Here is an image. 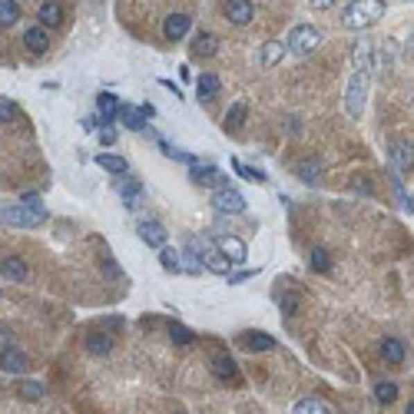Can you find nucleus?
Masks as SVG:
<instances>
[{
	"label": "nucleus",
	"mask_w": 414,
	"mask_h": 414,
	"mask_svg": "<svg viewBox=\"0 0 414 414\" xmlns=\"http://www.w3.org/2000/svg\"><path fill=\"white\" fill-rule=\"evenodd\" d=\"M46 219V206L40 202V196L27 193L17 206H3L0 209V222L3 225H14V229H33Z\"/></svg>",
	"instance_id": "obj_1"
},
{
	"label": "nucleus",
	"mask_w": 414,
	"mask_h": 414,
	"mask_svg": "<svg viewBox=\"0 0 414 414\" xmlns=\"http://www.w3.org/2000/svg\"><path fill=\"white\" fill-rule=\"evenodd\" d=\"M381 17H385V0H352V3L345 7L341 24L348 30H368V27H374Z\"/></svg>",
	"instance_id": "obj_2"
},
{
	"label": "nucleus",
	"mask_w": 414,
	"mask_h": 414,
	"mask_svg": "<svg viewBox=\"0 0 414 414\" xmlns=\"http://www.w3.org/2000/svg\"><path fill=\"white\" fill-rule=\"evenodd\" d=\"M318 44H322V30L311 27V24H298V27H292L288 40H285V46H288L292 53H298V57H309L311 50H318Z\"/></svg>",
	"instance_id": "obj_3"
},
{
	"label": "nucleus",
	"mask_w": 414,
	"mask_h": 414,
	"mask_svg": "<svg viewBox=\"0 0 414 414\" xmlns=\"http://www.w3.org/2000/svg\"><path fill=\"white\" fill-rule=\"evenodd\" d=\"M365 96H368V74H352L348 80V89H345V110H348V117L358 119L361 117V110H365Z\"/></svg>",
	"instance_id": "obj_4"
},
{
	"label": "nucleus",
	"mask_w": 414,
	"mask_h": 414,
	"mask_svg": "<svg viewBox=\"0 0 414 414\" xmlns=\"http://www.w3.org/2000/svg\"><path fill=\"white\" fill-rule=\"evenodd\" d=\"M212 209L225 212V216H239V212H245V196L232 189V186H225L219 193H212Z\"/></svg>",
	"instance_id": "obj_5"
},
{
	"label": "nucleus",
	"mask_w": 414,
	"mask_h": 414,
	"mask_svg": "<svg viewBox=\"0 0 414 414\" xmlns=\"http://www.w3.org/2000/svg\"><path fill=\"white\" fill-rule=\"evenodd\" d=\"M189 176H193V182L206 186V189H212V193H219V189L229 186V176H225L222 169H216V166H193Z\"/></svg>",
	"instance_id": "obj_6"
},
{
	"label": "nucleus",
	"mask_w": 414,
	"mask_h": 414,
	"mask_svg": "<svg viewBox=\"0 0 414 414\" xmlns=\"http://www.w3.org/2000/svg\"><path fill=\"white\" fill-rule=\"evenodd\" d=\"M378 355H381V361H385V365H391V368H401V365H404V358H408V348H404V341H401V338L388 335V338L378 341Z\"/></svg>",
	"instance_id": "obj_7"
},
{
	"label": "nucleus",
	"mask_w": 414,
	"mask_h": 414,
	"mask_svg": "<svg viewBox=\"0 0 414 414\" xmlns=\"http://www.w3.org/2000/svg\"><path fill=\"white\" fill-rule=\"evenodd\" d=\"M216 249H219L232 266H242V262L249 259V249H245V242H242L239 236H219L216 239Z\"/></svg>",
	"instance_id": "obj_8"
},
{
	"label": "nucleus",
	"mask_w": 414,
	"mask_h": 414,
	"mask_svg": "<svg viewBox=\"0 0 414 414\" xmlns=\"http://www.w3.org/2000/svg\"><path fill=\"white\" fill-rule=\"evenodd\" d=\"M222 10H225V20H229V24H236V27H245L252 17H255L252 0H225V3H222Z\"/></svg>",
	"instance_id": "obj_9"
},
{
	"label": "nucleus",
	"mask_w": 414,
	"mask_h": 414,
	"mask_svg": "<svg viewBox=\"0 0 414 414\" xmlns=\"http://www.w3.org/2000/svg\"><path fill=\"white\" fill-rule=\"evenodd\" d=\"M136 232H139V239H143L146 245H153V249H163L166 239H169V232L163 229V222H156V219H143L136 225Z\"/></svg>",
	"instance_id": "obj_10"
},
{
	"label": "nucleus",
	"mask_w": 414,
	"mask_h": 414,
	"mask_svg": "<svg viewBox=\"0 0 414 414\" xmlns=\"http://www.w3.org/2000/svg\"><path fill=\"white\" fill-rule=\"evenodd\" d=\"M96 110H100V126H103V123H113V119L119 117V110H123V100H119L117 93H96Z\"/></svg>",
	"instance_id": "obj_11"
},
{
	"label": "nucleus",
	"mask_w": 414,
	"mask_h": 414,
	"mask_svg": "<svg viewBox=\"0 0 414 414\" xmlns=\"http://www.w3.org/2000/svg\"><path fill=\"white\" fill-rule=\"evenodd\" d=\"M143 196H146V189H143V182L139 179H123L119 182V199H123V206L126 209H139L143 206Z\"/></svg>",
	"instance_id": "obj_12"
},
{
	"label": "nucleus",
	"mask_w": 414,
	"mask_h": 414,
	"mask_svg": "<svg viewBox=\"0 0 414 414\" xmlns=\"http://www.w3.org/2000/svg\"><path fill=\"white\" fill-rule=\"evenodd\" d=\"M388 156H391L395 169H411L414 166V143H408V139H395L391 149H388Z\"/></svg>",
	"instance_id": "obj_13"
},
{
	"label": "nucleus",
	"mask_w": 414,
	"mask_h": 414,
	"mask_svg": "<svg viewBox=\"0 0 414 414\" xmlns=\"http://www.w3.org/2000/svg\"><path fill=\"white\" fill-rule=\"evenodd\" d=\"M189 24H193V17H186V14H169L166 17V24H163V37L166 40H182L186 33H189Z\"/></svg>",
	"instance_id": "obj_14"
},
{
	"label": "nucleus",
	"mask_w": 414,
	"mask_h": 414,
	"mask_svg": "<svg viewBox=\"0 0 414 414\" xmlns=\"http://www.w3.org/2000/svg\"><path fill=\"white\" fill-rule=\"evenodd\" d=\"M202 262H206V268H209V272H216V275H225V279L232 275V262H229V259H225V255L216 249V242H212V245L202 252Z\"/></svg>",
	"instance_id": "obj_15"
},
{
	"label": "nucleus",
	"mask_w": 414,
	"mask_h": 414,
	"mask_svg": "<svg viewBox=\"0 0 414 414\" xmlns=\"http://www.w3.org/2000/svg\"><path fill=\"white\" fill-rule=\"evenodd\" d=\"M0 368L10 371V374H24L30 368V358L24 352H17V348H3L0 352Z\"/></svg>",
	"instance_id": "obj_16"
},
{
	"label": "nucleus",
	"mask_w": 414,
	"mask_h": 414,
	"mask_svg": "<svg viewBox=\"0 0 414 414\" xmlns=\"http://www.w3.org/2000/svg\"><path fill=\"white\" fill-rule=\"evenodd\" d=\"M119 119H123V126H126V130H133V133L146 130V123H149V117L143 113V106H133V103H123Z\"/></svg>",
	"instance_id": "obj_17"
},
{
	"label": "nucleus",
	"mask_w": 414,
	"mask_h": 414,
	"mask_svg": "<svg viewBox=\"0 0 414 414\" xmlns=\"http://www.w3.org/2000/svg\"><path fill=\"white\" fill-rule=\"evenodd\" d=\"M24 44H27V50L33 57H44L46 50H50V37H46V30L37 24V27H30L27 33H24Z\"/></svg>",
	"instance_id": "obj_18"
},
{
	"label": "nucleus",
	"mask_w": 414,
	"mask_h": 414,
	"mask_svg": "<svg viewBox=\"0 0 414 414\" xmlns=\"http://www.w3.org/2000/svg\"><path fill=\"white\" fill-rule=\"evenodd\" d=\"M209 368H212V374H216L219 381H239V365L229 355H216L209 361Z\"/></svg>",
	"instance_id": "obj_19"
},
{
	"label": "nucleus",
	"mask_w": 414,
	"mask_h": 414,
	"mask_svg": "<svg viewBox=\"0 0 414 414\" xmlns=\"http://www.w3.org/2000/svg\"><path fill=\"white\" fill-rule=\"evenodd\" d=\"M182 268H186V272H193V275H199V272L206 268L202 252H199V239H189V242H186V249H182Z\"/></svg>",
	"instance_id": "obj_20"
},
{
	"label": "nucleus",
	"mask_w": 414,
	"mask_h": 414,
	"mask_svg": "<svg viewBox=\"0 0 414 414\" xmlns=\"http://www.w3.org/2000/svg\"><path fill=\"white\" fill-rule=\"evenodd\" d=\"M242 348L245 352H275V338L266 331H245L242 335Z\"/></svg>",
	"instance_id": "obj_21"
},
{
	"label": "nucleus",
	"mask_w": 414,
	"mask_h": 414,
	"mask_svg": "<svg viewBox=\"0 0 414 414\" xmlns=\"http://www.w3.org/2000/svg\"><path fill=\"white\" fill-rule=\"evenodd\" d=\"M37 17H40V27H60V24H63V3L46 0V3H40Z\"/></svg>",
	"instance_id": "obj_22"
},
{
	"label": "nucleus",
	"mask_w": 414,
	"mask_h": 414,
	"mask_svg": "<svg viewBox=\"0 0 414 414\" xmlns=\"http://www.w3.org/2000/svg\"><path fill=\"white\" fill-rule=\"evenodd\" d=\"M352 60H355V67L361 70V74H371V70H374V46H371L368 40L355 44V50H352Z\"/></svg>",
	"instance_id": "obj_23"
},
{
	"label": "nucleus",
	"mask_w": 414,
	"mask_h": 414,
	"mask_svg": "<svg viewBox=\"0 0 414 414\" xmlns=\"http://www.w3.org/2000/svg\"><path fill=\"white\" fill-rule=\"evenodd\" d=\"M0 272L7 275V279H14V282H24L30 275V268H27V262L20 259V255H7L3 262H0Z\"/></svg>",
	"instance_id": "obj_24"
},
{
	"label": "nucleus",
	"mask_w": 414,
	"mask_h": 414,
	"mask_svg": "<svg viewBox=\"0 0 414 414\" xmlns=\"http://www.w3.org/2000/svg\"><path fill=\"white\" fill-rule=\"evenodd\" d=\"M216 46H219V40H216V33H209V30H199V33L193 37V53L196 57H212Z\"/></svg>",
	"instance_id": "obj_25"
},
{
	"label": "nucleus",
	"mask_w": 414,
	"mask_h": 414,
	"mask_svg": "<svg viewBox=\"0 0 414 414\" xmlns=\"http://www.w3.org/2000/svg\"><path fill=\"white\" fill-rule=\"evenodd\" d=\"M295 176L305 182V186H315L318 179H322V166H318V159H302V163L295 166Z\"/></svg>",
	"instance_id": "obj_26"
},
{
	"label": "nucleus",
	"mask_w": 414,
	"mask_h": 414,
	"mask_svg": "<svg viewBox=\"0 0 414 414\" xmlns=\"http://www.w3.org/2000/svg\"><path fill=\"white\" fill-rule=\"evenodd\" d=\"M219 76L216 74H202L196 80V93H199V100H212V96H219Z\"/></svg>",
	"instance_id": "obj_27"
},
{
	"label": "nucleus",
	"mask_w": 414,
	"mask_h": 414,
	"mask_svg": "<svg viewBox=\"0 0 414 414\" xmlns=\"http://www.w3.org/2000/svg\"><path fill=\"white\" fill-rule=\"evenodd\" d=\"M96 166L106 169V173H117V176H126V169H130V163H126L123 156H113V153H100V156H96Z\"/></svg>",
	"instance_id": "obj_28"
},
{
	"label": "nucleus",
	"mask_w": 414,
	"mask_h": 414,
	"mask_svg": "<svg viewBox=\"0 0 414 414\" xmlns=\"http://www.w3.org/2000/svg\"><path fill=\"white\" fill-rule=\"evenodd\" d=\"M309 268L311 272H318V275H328L331 272V255H328V249H311L309 252Z\"/></svg>",
	"instance_id": "obj_29"
},
{
	"label": "nucleus",
	"mask_w": 414,
	"mask_h": 414,
	"mask_svg": "<svg viewBox=\"0 0 414 414\" xmlns=\"http://www.w3.org/2000/svg\"><path fill=\"white\" fill-rule=\"evenodd\" d=\"M87 352L89 355H110V352H113V338L103 335V331H93L87 338Z\"/></svg>",
	"instance_id": "obj_30"
},
{
	"label": "nucleus",
	"mask_w": 414,
	"mask_h": 414,
	"mask_svg": "<svg viewBox=\"0 0 414 414\" xmlns=\"http://www.w3.org/2000/svg\"><path fill=\"white\" fill-rule=\"evenodd\" d=\"M245 113H249V106L242 103V100L229 106V113H225V130L239 133V130H242V123H245Z\"/></svg>",
	"instance_id": "obj_31"
},
{
	"label": "nucleus",
	"mask_w": 414,
	"mask_h": 414,
	"mask_svg": "<svg viewBox=\"0 0 414 414\" xmlns=\"http://www.w3.org/2000/svg\"><path fill=\"white\" fill-rule=\"evenodd\" d=\"M285 53H288V46L282 44V40H268L266 50H262V67H266V70H268V67H275Z\"/></svg>",
	"instance_id": "obj_32"
},
{
	"label": "nucleus",
	"mask_w": 414,
	"mask_h": 414,
	"mask_svg": "<svg viewBox=\"0 0 414 414\" xmlns=\"http://www.w3.org/2000/svg\"><path fill=\"white\" fill-rule=\"evenodd\" d=\"M159 266L166 272H182V252H176L173 245H163L159 249Z\"/></svg>",
	"instance_id": "obj_33"
},
{
	"label": "nucleus",
	"mask_w": 414,
	"mask_h": 414,
	"mask_svg": "<svg viewBox=\"0 0 414 414\" xmlns=\"http://www.w3.org/2000/svg\"><path fill=\"white\" fill-rule=\"evenodd\" d=\"M395 398H398V385H395V381H378V385H374V401H378L381 408L395 404Z\"/></svg>",
	"instance_id": "obj_34"
},
{
	"label": "nucleus",
	"mask_w": 414,
	"mask_h": 414,
	"mask_svg": "<svg viewBox=\"0 0 414 414\" xmlns=\"http://www.w3.org/2000/svg\"><path fill=\"white\" fill-rule=\"evenodd\" d=\"M20 20V3L17 0H0V27H14Z\"/></svg>",
	"instance_id": "obj_35"
},
{
	"label": "nucleus",
	"mask_w": 414,
	"mask_h": 414,
	"mask_svg": "<svg viewBox=\"0 0 414 414\" xmlns=\"http://www.w3.org/2000/svg\"><path fill=\"white\" fill-rule=\"evenodd\" d=\"M17 395L27 398V401H44L46 388L40 385V381H20V385H17Z\"/></svg>",
	"instance_id": "obj_36"
},
{
	"label": "nucleus",
	"mask_w": 414,
	"mask_h": 414,
	"mask_svg": "<svg viewBox=\"0 0 414 414\" xmlns=\"http://www.w3.org/2000/svg\"><path fill=\"white\" fill-rule=\"evenodd\" d=\"M292 414H331L328 411V404L325 401H318V398H302L295 404V411Z\"/></svg>",
	"instance_id": "obj_37"
},
{
	"label": "nucleus",
	"mask_w": 414,
	"mask_h": 414,
	"mask_svg": "<svg viewBox=\"0 0 414 414\" xmlns=\"http://www.w3.org/2000/svg\"><path fill=\"white\" fill-rule=\"evenodd\" d=\"M232 169H236L242 179H249V182H266V179H268L262 169H255V166H245L242 159H232Z\"/></svg>",
	"instance_id": "obj_38"
},
{
	"label": "nucleus",
	"mask_w": 414,
	"mask_h": 414,
	"mask_svg": "<svg viewBox=\"0 0 414 414\" xmlns=\"http://www.w3.org/2000/svg\"><path fill=\"white\" fill-rule=\"evenodd\" d=\"M391 182H395V196H398L401 209H404V212H414V199L408 196V189L401 186V176H398V173H391Z\"/></svg>",
	"instance_id": "obj_39"
},
{
	"label": "nucleus",
	"mask_w": 414,
	"mask_h": 414,
	"mask_svg": "<svg viewBox=\"0 0 414 414\" xmlns=\"http://www.w3.org/2000/svg\"><path fill=\"white\" fill-rule=\"evenodd\" d=\"M169 338L176 341V345H193L196 335L186 325H176V322H173V325H169Z\"/></svg>",
	"instance_id": "obj_40"
},
{
	"label": "nucleus",
	"mask_w": 414,
	"mask_h": 414,
	"mask_svg": "<svg viewBox=\"0 0 414 414\" xmlns=\"http://www.w3.org/2000/svg\"><path fill=\"white\" fill-rule=\"evenodd\" d=\"M17 103H10V100H0V123H14L17 119Z\"/></svg>",
	"instance_id": "obj_41"
},
{
	"label": "nucleus",
	"mask_w": 414,
	"mask_h": 414,
	"mask_svg": "<svg viewBox=\"0 0 414 414\" xmlns=\"http://www.w3.org/2000/svg\"><path fill=\"white\" fill-rule=\"evenodd\" d=\"M255 275H259V268H239V272H232V275H229V282H232V285H239V282H249V279H255Z\"/></svg>",
	"instance_id": "obj_42"
},
{
	"label": "nucleus",
	"mask_w": 414,
	"mask_h": 414,
	"mask_svg": "<svg viewBox=\"0 0 414 414\" xmlns=\"http://www.w3.org/2000/svg\"><path fill=\"white\" fill-rule=\"evenodd\" d=\"M100 143H103V146H113V143H117V130H113L110 123L100 126Z\"/></svg>",
	"instance_id": "obj_43"
},
{
	"label": "nucleus",
	"mask_w": 414,
	"mask_h": 414,
	"mask_svg": "<svg viewBox=\"0 0 414 414\" xmlns=\"http://www.w3.org/2000/svg\"><path fill=\"white\" fill-rule=\"evenodd\" d=\"M282 309H285V315H295L298 311V295H285L282 298Z\"/></svg>",
	"instance_id": "obj_44"
},
{
	"label": "nucleus",
	"mask_w": 414,
	"mask_h": 414,
	"mask_svg": "<svg viewBox=\"0 0 414 414\" xmlns=\"http://www.w3.org/2000/svg\"><path fill=\"white\" fill-rule=\"evenodd\" d=\"M309 3L315 7V10H328V7H331L335 0H309Z\"/></svg>",
	"instance_id": "obj_45"
},
{
	"label": "nucleus",
	"mask_w": 414,
	"mask_h": 414,
	"mask_svg": "<svg viewBox=\"0 0 414 414\" xmlns=\"http://www.w3.org/2000/svg\"><path fill=\"white\" fill-rule=\"evenodd\" d=\"M163 87H166V89H173L176 96H182V93H179V87H176V83H173V80H163Z\"/></svg>",
	"instance_id": "obj_46"
},
{
	"label": "nucleus",
	"mask_w": 414,
	"mask_h": 414,
	"mask_svg": "<svg viewBox=\"0 0 414 414\" xmlns=\"http://www.w3.org/2000/svg\"><path fill=\"white\" fill-rule=\"evenodd\" d=\"M404 414H414V401H411V404H408V411H404Z\"/></svg>",
	"instance_id": "obj_47"
},
{
	"label": "nucleus",
	"mask_w": 414,
	"mask_h": 414,
	"mask_svg": "<svg viewBox=\"0 0 414 414\" xmlns=\"http://www.w3.org/2000/svg\"><path fill=\"white\" fill-rule=\"evenodd\" d=\"M408 46H411V53H414V37H411V44H408Z\"/></svg>",
	"instance_id": "obj_48"
}]
</instances>
